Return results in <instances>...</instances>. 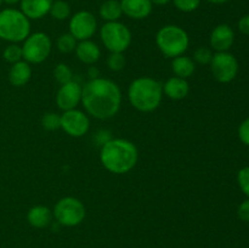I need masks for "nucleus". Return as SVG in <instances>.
I'll return each instance as SVG.
<instances>
[{
  "label": "nucleus",
  "mask_w": 249,
  "mask_h": 248,
  "mask_svg": "<svg viewBox=\"0 0 249 248\" xmlns=\"http://www.w3.org/2000/svg\"><path fill=\"white\" fill-rule=\"evenodd\" d=\"M70 33L77 39V41L89 40L97 31V21L94 14L90 11L75 12L70 18Z\"/></svg>",
  "instance_id": "9d476101"
},
{
  "label": "nucleus",
  "mask_w": 249,
  "mask_h": 248,
  "mask_svg": "<svg viewBox=\"0 0 249 248\" xmlns=\"http://www.w3.org/2000/svg\"><path fill=\"white\" fill-rule=\"evenodd\" d=\"M74 51L78 60L88 66L95 65L100 60V57H101V49L91 39L82 40L77 43Z\"/></svg>",
  "instance_id": "2eb2a0df"
},
{
  "label": "nucleus",
  "mask_w": 249,
  "mask_h": 248,
  "mask_svg": "<svg viewBox=\"0 0 249 248\" xmlns=\"http://www.w3.org/2000/svg\"><path fill=\"white\" fill-rule=\"evenodd\" d=\"M31 34V19L21 10L7 7L0 11V40L18 44Z\"/></svg>",
  "instance_id": "20e7f679"
},
{
  "label": "nucleus",
  "mask_w": 249,
  "mask_h": 248,
  "mask_svg": "<svg viewBox=\"0 0 249 248\" xmlns=\"http://www.w3.org/2000/svg\"><path fill=\"white\" fill-rule=\"evenodd\" d=\"M237 182L240 186L241 191L249 197V165L248 167H243L237 173Z\"/></svg>",
  "instance_id": "c756f323"
},
{
  "label": "nucleus",
  "mask_w": 249,
  "mask_h": 248,
  "mask_svg": "<svg viewBox=\"0 0 249 248\" xmlns=\"http://www.w3.org/2000/svg\"><path fill=\"white\" fill-rule=\"evenodd\" d=\"M53 214L60 225L73 228L83 223L87 215V209L80 199L67 196L56 202Z\"/></svg>",
  "instance_id": "0eeeda50"
},
{
  "label": "nucleus",
  "mask_w": 249,
  "mask_h": 248,
  "mask_svg": "<svg viewBox=\"0 0 249 248\" xmlns=\"http://www.w3.org/2000/svg\"><path fill=\"white\" fill-rule=\"evenodd\" d=\"M214 53H212V49L207 48V46H199L195 50L194 53V58L195 63H198V65H209L213 58Z\"/></svg>",
  "instance_id": "bb28decb"
},
{
  "label": "nucleus",
  "mask_w": 249,
  "mask_h": 248,
  "mask_svg": "<svg viewBox=\"0 0 249 248\" xmlns=\"http://www.w3.org/2000/svg\"><path fill=\"white\" fill-rule=\"evenodd\" d=\"M95 141H96L97 145L101 147L102 145H105V143L107 142V141H109L112 139L111 136V133H109L108 130H105V129H101V130L97 131L96 134H95Z\"/></svg>",
  "instance_id": "473e14b6"
},
{
  "label": "nucleus",
  "mask_w": 249,
  "mask_h": 248,
  "mask_svg": "<svg viewBox=\"0 0 249 248\" xmlns=\"http://www.w3.org/2000/svg\"><path fill=\"white\" fill-rule=\"evenodd\" d=\"M32 78V68L28 62L24 60L11 65L9 71V82L14 87H23L31 80Z\"/></svg>",
  "instance_id": "6ab92c4d"
},
{
  "label": "nucleus",
  "mask_w": 249,
  "mask_h": 248,
  "mask_svg": "<svg viewBox=\"0 0 249 248\" xmlns=\"http://www.w3.org/2000/svg\"><path fill=\"white\" fill-rule=\"evenodd\" d=\"M71 6L67 1L65 0H55L53 1V5L50 7L51 17L57 21H65V19L71 17Z\"/></svg>",
  "instance_id": "4be33fe9"
},
{
  "label": "nucleus",
  "mask_w": 249,
  "mask_h": 248,
  "mask_svg": "<svg viewBox=\"0 0 249 248\" xmlns=\"http://www.w3.org/2000/svg\"><path fill=\"white\" fill-rule=\"evenodd\" d=\"M53 216V214L50 208L43 206V204H36V206L32 207L27 213V221L33 228L44 229L50 225Z\"/></svg>",
  "instance_id": "a211bd4d"
},
{
  "label": "nucleus",
  "mask_w": 249,
  "mask_h": 248,
  "mask_svg": "<svg viewBox=\"0 0 249 248\" xmlns=\"http://www.w3.org/2000/svg\"><path fill=\"white\" fill-rule=\"evenodd\" d=\"M107 66L113 72H119L125 66V57L123 53H111L107 57Z\"/></svg>",
  "instance_id": "cd10ccee"
},
{
  "label": "nucleus",
  "mask_w": 249,
  "mask_h": 248,
  "mask_svg": "<svg viewBox=\"0 0 249 248\" xmlns=\"http://www.w3.org/2000/svg\"><path fill=\"white\" fill-rule=\"evenodd\" d=\"M235 41V32L229 24H218L211 33L209 43L216 53H225L231 49Z\"/></svg>",
  "instance_id": "ddd939ff"
},
{
  "label": "nucleus",
  "mask_w": 249,
  "mask_h": 248,
  "mask_svg": "<svg viewBox=\"0 0 249 248\" xmlns=\"http://www.w3.org/2000/svg\"><path fill=\"white\" fill-rule=\"evenodd\" d=\"M77 39L72 35L71 33H65L61 34L57 38L56 41V45L60 53H70L72 51L75 50V46H77Z\"/></svg>",
  "instance_id": "5701e85b"
},
{
  "label": "nucleus",
  "mask_w": 249,
  "mask_h": 248,
  "mask_svg": "<svg viewBox=\"0 0 249 248\" xmlns=\"http://www.w3.org/2000/svg\"><path fill=\"white\" fill-rule=\"evenodd\" d=\"M122 11L133 19H143L152 12L153 4L151 0H119Z\"/></svg>",
  "instance_id": "4468645a"
},
{
  "label": "nucleus",
  "mask_w": 249,
  "mask_h": 248,
  "mask_svg": "<svg viewBox=\"0 0 249 248\" xmlns=\"http://www.w3.org/2000/svg\"><path fill=\"white\" fill-rule=\"evenodd\" d=\"M170 1H172V0H151V2H152L153 5H158V6L167 5V4H169Z\"/></svg>",
  "instance_id": "c9c22d12"
},
{
  "label": "nucleus",
  "mask_w": 249,
  "mask_h": 248,
  "mask_svg": "<svg viewBox=\"0 0 249 248\" xmlns=\"http://www.w3.org/2000/svg\"><path fill=\"white\" fill-rule=\"evenodd\" d=\"M53 77H55L56 82L62 85L73 80V72L68 65H66V63H58L53 68Z\"/></svg>",
  "instance_id": "393cba45"
},
{
  "label": "nucleus",
  "mask_w": 249,
  "mask_h": 248,
  "mask_svg": "<svg viewBox=\"0 0 249 248\" xmlns=\"http://www.w3.org/2000/svg\"><path fill=\"white\" fill-rule=\"evenodd\" d=\"M175 7L181 12L196 11L201 5V0H172Z\"/></svg>",
  "instance_id": "c85d7f7f"
},
{
  "label": "nucleus",
  "mask_w": 249,
  "mask_h": 248,
  "mask_svg": "<svg viewBox=\"0 0 249 248\" xmlns=\"http://www.w3.org/2000/svg\"><path fill=\"white\" fill-rule=\"evenodd\" d=\"M88 75H89L90 79H95V78H99L100 77L99 68L95 67V66H90L89 70H88Z\"/></svg>",
  "instance_id": "f704fd0d"
},
{
  "label": "nucleus",
  "mask_w": 249,
  "mask_h": 248,
  "mask_svg": "<svg viewBox=\"0 0 249 248\" xmlns=\"http://www.w3.org/2000/svg\"><path fill=\"white\" fill-rule=\"evenodd\" d=\"M53 41L44 32H36L27 36L22 44L23 60L29 65L43 63L50 56Z\"/></svg>",
  "instance_id": "6e6552de"
},
{
  "label": "nucleus",
  "mask_w": 249,
  "mask_h": 248,
  "mask_svg": "<svg viewBox=\"0 0 249 248\" xmlns=\"http://www.w3.org/2000/svg\"><path fill=\"white\" fill-rule=\"evenodd\" d=\"M209 65L213 77L223 84L232 82L238 73L237 58L229 51L214 53Z\"/></svg>",
  "instance_id": "1a4fd4ad"
},
{
  "label": "nucleus",
  "mask_w": 249,
  "mask_h": 248,
  "mask_svg": "<svg viewBox=\"0 0 249 248\" xmlns=\"http://www.w3.org/2000/svg\"><path fill=\"white\" fill-rule=\"evenodd\" d=\"M2 2H5L7 5H16L18 2H21V0H2Z\"/></svg>",
  "instance_id": "4c0bfd02"
},
{
  "label": "nucleus",
  "mask_w": 249,
  "mask_h": 248,
  "mask_svg": "<svg viewBox=\"0 0 249 248\" xmlns=\"http://www.w3.org/2000/svg\"><path fill=\"white\" fill-rule=\"evenodd\" d=\"M100 38L109 53H124L130 46L131 32L119 21L106 22L100 28Z\"/></svg>",
  "instance_id": "423d86ee"
},
{
  "label": "nucleus",
  "mask_w": 249,
  "mask_h": 248,
  "mask_svg": "<svg viewBox=\"0 0 249 248\" xmlns=\"http://www.w3.org/2000/svg\"><path fill=\"white\" fill-rule=\"evenodd\" d=\"M1 4H2V0H0V6H1Z\"/></svg>",
  "instance_id": "58836bf2"
},
{
  "label": "nucleus",
  "mask_w": 249,
  "mask_h": 248,
  "mask_svg": "<svg viewBox=\"0 0 249 248\" xmlns=\"http://www.w3.org/2000/svg\"><path fill=\"white\" fill-rule=\"evenodd\" d=\"M100 17L106 22L119 21L123 15L119 0H106L101 4L99 10Z\"/></svg>",
  "instance_id": "412c9836"
},
{
  "label": "nucleus",
  "mask_w": 249,
  "mask_h": 248,
  "mask_svg": "<svg viewBox=\"0 0 249 248\" xmlns=\"http://www.w3.org/2000/svg\"><path fill=\"white\" fill-rule=\"evenodd\" d=\"M41 125L45 130H57L61 128V116L55 112H48L41 117Z\"/></svg>",
  "instance_id": "a878e982"
},
{
  "label": "nucleus",
  "mask_w": 249,
  "mask_h": 248,
  "mask_svg": "<svg viewBox=\"0 0 249 248\" xmlns=\"http://www.w3.org/2000/svg\"><path fill=\"white\" fill-rule=\"evenodd\" d=\"M2 57H4V60L6 61V62L11 63V65L23 60V55H22V46H19L18 44L10 43L9 45L4 49Z\"/></svg>",
  "instance_id": "b1692460"
},
{
  "label": "nucleus",
  "mask_w": 249,
  "mask_h": 248,
  "mask_svg": "<svg viewBox=\"0 0 249 248\" xmlns=\"http://www.w3.org/2000/svg\"><path fill=\"white\" fill-rule=\"evenodd\" d=\"M128 99L138 111L143 113L156 111L163 99V84L151 77L136 78L128 88Z\"/></svg>",
  "instance_id": "7ed1b4c3"
},
{
  "label": "nucleus",
  "mask_w": 249,
  "mask_h": 248,
  "mask_svg": "<svg viewBox=\"0 0 249 248\" xmlns=\"http://www.w3.org/2000/svg\"><path fill=\"white\" fill-rule=\"evenodd\" d=\"M90 119L80 109H70L61 114V129L72 138H82L89 131Z\"/></svg>",
  "instance_id": "9b49d317"
},
{
  "label": "nucleus",
  "mask_w": 249,
  "mask_h": 248,
  "mask_svg": "<svg viewBox=\"0 0 249 248\" xmlns=\"http://www.w3.org/2000/svg\"><path fill=\"white\" fill-rule=\"evenodd\" d=\"M138 159V147L126 139L112 138L100 148V160L102 165L113 174H126L134 169Z\"/></svg>",
  "instance_id": "f03ea898"
},
{
  "label": "nucleus",
  "mask_w": 249,
  "mask_h": 248,
  "mask_svg": "<svg viewBox=\"0 0 249 248\" xmlns=\"http://www.w3.org/2000/svg\"><path fill=\"white\" fill-rule=\"evenodd\" d=\"M208 2H212V4H215V5H221V4H225V2L230 1V0H207Z\"/></svg>",
  "instance_id": "e433bc0d"
},
{
  "label": "nucleus",
  "mask_w": 249,
  "mask_h": 248,
  "mask_svg": "<svg viewBox=\"0 0 249 248\" xmlns=\"http://www.w3.org/2000/svg\"><path fill=\"white\" fill-rule=\"evenodd\" d=\"M172 70L177 77L187 79V78H190L195 73L196 63H195V61L190 56H177L172 61Z\"/></svg>",
  "instance_id": "aec40b11"
},
{
  "label": "nucleus",
  "mask_w": 249,
  "mask_h": 248,
  "mask_svg": "<svg viewBox=\"0 0 249 248\" xmlns=\"http://www.w3.org/2000/svg\"><path fill=\"white\" fill-rule=\"evenodd\" d=\"M82 105L85 112L94 118L100 121L112 118L121 109V88L107 78L90 79L83 87Z\"/></svg>",
  "instance_id": "f257e3e1"
},
{
  "label": "nucleus",
  "mask_w": 249,
  "mask_h": 248,
  "mask_svg": "<svg viewBox=\"0 0 249 248\" xmlns=\"http://www.w3.org/2000/svg\"><path fill=\"white\" fill-rule=\"evenodd\" d=\"M156 44L165 57L174 58L186 53L190 45L187 32L177 24H167L156 34Z\"/></svg>",
  "instance_id": "39448f33"
},
{
  "label": "nucleus",
  "mask_w": 249,
  "mask_h": 248,
  "mask_svg": "<svg viewBox=\"0 0 249 248\" xmlns=\"http://www.w3.org/2000/svg\"><path fill=\"white\" fill-rule=\"evenodd\" d=\"M189 82L184 78L177 77V75L169 78L163 84V94L169 97L170 100H182L189 95Z\"/></svg>",
  "instance_id": "f3484780"
},
{
  "label": "nucleus",
  "mask_w": 249,
  "mask_h": 248,
  "mask_svg": "<svg viewBox=\"0 0 249 248\" xmlns=\"http://www.w3.org/2000/svg\"><path fill=\"white\" fill-rule=\"evenodd\" d=\"M238 29L245 35H249V15L241 17V19L238 21Z\"/></svg>",
  "instance_id": "72a5a7b5"
},
{
  "label": "nucleus",
  "mask_w": 249,
  "mask_h": 248,
  "mask_svg": "<svg viewBox=\"0 0 249 248\" xmlns=\"http://www.w3.org/2000/svg\"><path fill=\"white\" fill-rule=\"evenodd\" d=\"M237 215L242 221L249 223V197L238 206Z\"/></svg>",
  "instance_id": "2f4dec72"
},
{
  "label": "nucleus",
  "mask_w": 249,
  "mask_h": 248,
  "mask_svg": "<svg viewBox=\"0 0 249 248\" xmlns=\"http://www.w3.org/2000/svg\"><path fill=\"white\" fill-rule=\"evenodd\" d=\"M238 138L241 142L245 143L246 146H249V118L245 119L238 126Z\"/></svg>",
  "instance_id": "7c9ffc66"
},
{
  "label": "nucleus",
  "mask_w": 249,
  "mask_h": 248,
  "mask_svg": "<svg viewBox=\"0 0 249 248\" xmlns=\"http://www.w3.org/2000/svg\"><path fill=\"white\" fill-rule=\"evenodd\" d=\"M82 91L83 87L75 80L62 84L56 94V105L63 112L77 108L82 102Z\"/></svg>",
  "instance_id": "f8f14e48"
},
{
  "label": "nucleus",
  "mask_w": 249,
  "mask_h": 248,
  "mask_svg": "<svg viewBox=\"0 0 249 248\" xmlns=\"http://www.w3.org/2000/svg\"><path fill=\"white\" fill-rule=\"evenodd\" d=\"M53 0H21V11L29 19H40L50 12Z\"/></svg>",
  "instance_id": "dca6fc26"
}]
</instances>
